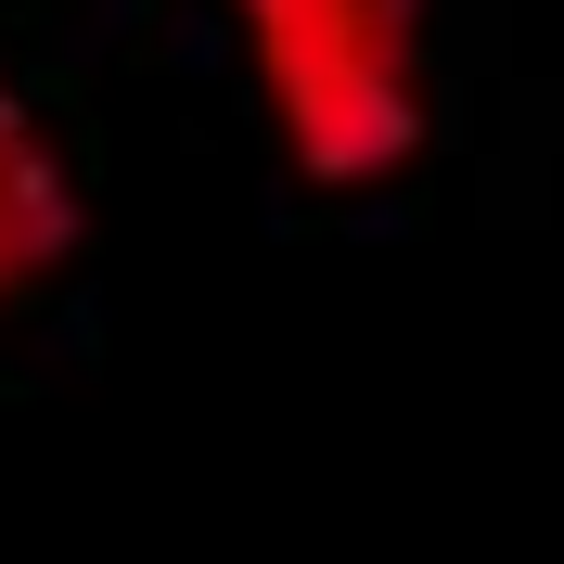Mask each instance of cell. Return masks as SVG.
<instances>
[{"label": "cell", "instance_id": "7a4b0ae2", "mask_svg": "<svg viewBox=\"0 0 564 564\" xmlns=\"http://www.w3.org/2000/svg\"><path fill=\"white\" fill-rule=\"evenodd\" d=\"M77 257V180L65 154L26 129V104L0 90V295H26L39 270H65Z\"/></svg>", "mask_w": 564, "mask_h": 564}, {"label": "cell", "instance_id": "6da1fadb", "mask_svg": "<svg viewBox=\"0 0 564 564\" xmlns=\"http://www.w3.org/2000/svg\"><path fill=\"white\" fill-rule=\"evenodd\" d=\"M245 39H257L282 141L321 180H386L423 141L411 0H245Z\"/></svg>", "mask_w": 564, "mask_h": 564}]
</instances>
